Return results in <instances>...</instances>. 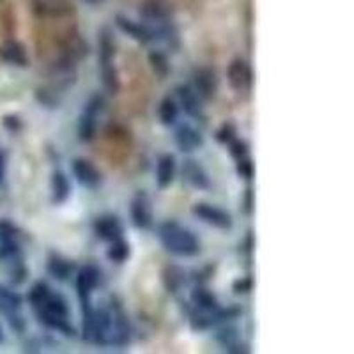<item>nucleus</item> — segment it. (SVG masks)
<instances>
[{"label":"nucleus","instance_id":"obj_20","mask_svg":"<svg viewBox=\"0 0 354 354\" xmlns=\"http://www.w3.org/2000/svg\"><path fill=\"white\" fill-rule=\"evenodd\" d=\"M192 301L194 305L197 306L198 310L205 312V314H209V312H214L218 310V299L211 290L204 289V287H197V289L192 292Z\"/></svg>","mask_w":354,"mask_h":354},{"label":"nucleus","instance_id":"obj_19","mask_svg":"<svg viewBox=\"0 0 354 354\" xmlns=\"http://www.w3.org/2000/svg\"><path fill=\"white\" fill-rule=\"evenodd\" d=\"M101 68V82L105 85V88L110 94H117L121 88V82H119V75L113 66V61H100Z\"/></svg>","mask_w":354,"mask_h":354},{"label":"nucleus","instance_id":"obj_33","mask_svg":"<svg viewBox=\"0 0 354 354\" xmlns=\"http://www.w3.org/2000/svg\"><path fill=\"white\" fill-rule=\"evenodd\" d=\"M4 176H6V158L4 154L0 153V183L4 181Z\"/></svg>","mask_w":354,"mask_h":354},{"label":"nucleus","instance_id":"obj_6","mask_svg":"<svg viewBox=\"0 0 354 354\" xmlns=\"http://www.w3.org/2000/svg\"><path fill=\"white\" fill-rule=\"evenodd\" d=\"M32 8L43 18H61L73 11L71 0H32Z\"/></svg>","mask_w":354,"mask_h":354},{"label":"nucleus","instance_id":"obj_27","mask_svg":"<svg viewBox=\"0 0 354 354\" xmlns=\"http://www.w3.org/2000/svg\"><path fill=\"white\" fill-rule=\"evenodd\" d=\"M21 305V299L17 292H12V290L8 289H0V306L11 314H15Z\"/></svg>","mask_w":354,"mask_h":354},{"label":"nucleus","instance_id":"obj_28","mask_svg":"<svg viewBox=\"0 0 354 354\" xmlns=\"http://www.w3.org/2000/svg\"><path fill=\"white\" fill-rule=\"evenodd\" d=\"M50 292H52V289H50L46 283L37 282L36 286L30 289V292H28V301H30V305H32L34 308H37V306L46 299V296H48Z\"/></svg>","mask_w":354,"mask_h":354},{"label":"nucleus","instance_id":"obj_16","mask_svg":"<svg viewBox=\"0 0 354 354\" xmlns=\"http://www.w3.org/2000/svg\"><path fill=\"white\" fill-rule=\"evenodd\" d=\"M117 27L121 28L124 34L131 36L135 41H138V43H149V41L154 39V32L151 28L144 27L137 21L128 20L124 17H117Z\"/></svg>","mask_w":354,"mask_h":354},{"label":"nucleus","instance_id":"obj_10","mask_svg":"<svg viewBox=\"0 0 354 354\" xmlns=\"http://www.w3.org/2000/svg\"><path fill=\"white\" fill-rule=\"evenodd\" d=\"M176 144L183 153H194L198 147H202L204 138L201 133L189 124H181L176 129Z\"/></svg>","mask_w":354,"mask_h":354},{"label":"nucleus","instance_id":"obj_32","mask_svg":"<svg viewBox=\"0 0 354 354\" xmlns=\"http://www.w3.org/2000/svg\"><path fill=\"white\" fill-rule=\"evenodd\" d=\"M250 289H252V280H250V278H241V280H238V282L234 283V290L238 294L248 292Z\"/></svg>","mask_w":354,"mask_h":354},{"label":"nucleus","instance_id":"obj_3","mask_svg":"<svg viewBox=\"0 0 354 354\" xmlns=\"http://www.w3.org/2000/svg\"><path fill=\"white\" fill-rule=\"evenodd\" d=\"M192 213H194L198 220L205 221L207 225H213V227H216V229L227 230L232 227V218H230V214L227 213V211L216 207V205L201 202V204L194 205Z\"/></svg>","mask_w":354,"mask_h":354},{"label":"nucleus","instance_id":"obj_17","mask_svg":"<svg viewBox=\"0 0 354 354\" xmlns=\"http://www.w3.org/2000/svg\"><path fill=\"white\" fill-rule=\"evenodd\" d=\"M2 59L6 62L12 66H20V68H25L28 64V55H27V50H25L24 44L20 41H8L4 44V48H2Z\"/></svg>","mask_w":354,"mask_h":354},{"label":"nucleus","instance_id":"obj_34","mask_svg":"<svg viewBox=\"0 0 354 354\" xmlns=\"http://www.w3.org/2000/svg\"><path fill=\"white\" fill-rule=\"evenodd\" d=\"M0 342H2V330H0Z\"/></svg>","mask_w":354,"mask_h":354},{"label":"nucleus","instance_id":"obj_7","mask_svg":"<svg viewBox=\"0 0 354 354\" xmlns=\"http://www.w3.org/2000/svg\"><path fill=\"white\" fill-rule=\"evenodd\" d=\"M100 283V270L96 266H85L82 268L77 277V292L80 296V301H91V294Z\"/></svg>","mask_w":354,"mask_h":354},{"label":"nucleus","instance_id":"obj_35","mask_svg":"<svg viewBox=\"0 0 354 354\" xmlns=\"http://www.w3.org/2000/svg\"><path fill=\"white\" fill-rule=\"evenodd\" d=\"M0 2H2V0H0Z\"/></svg>","mask_w":354,"mask_h":354},{"label":"nucleus","instance_id":"obj_5","mask_svg":"<svg viewBox=\"0 0 354 354\" xmlns=\"http://www.w3.org/2000/svg\"><path fill=\"white\" fill-rule=\"evenodd\" d=\"M227 77H229L234 91H238V93H245L252 85V69L241 59H236V61L230 62L229 69H227Z\"/></svg>","mask_w":354,"mask_h":354},{"label":"nucleus","instance_id":"obj_11","mask_svg":"<svg viewBox=\"0 0 354 354\" xmlns=\"http://www.w3.org/2000/svg\"><path fill=\"white\" fill-rule=\"evenodd\" d=\"M142 17L151 21H167L172 15V6L169 0H144L140 6Z\"/></svg>","mask_w":354,"mask_h":354},{"label":"nucleus","instance_id":"obj_1","mask_svg":"<svg viewBox=\"0 0 354 354\" xmlns=\"http://www.w3.org/2000/svg\"><path fill=\"white\" fill-rule=\"evenodd\" d=\"M158 236L170 254L179 257H194L201 250V243L194 234L176 221H165L163 225H160Z\"/></svg>","mask_w":354,"mask_h":354},{"label":"nucleus","instance_id":"obj_9","mask_svg":"<svg viewBox=\"0 0 354 354\" xmlns=\"http://www.w3.org/2000/svg\"><path fill=\"white\" fill-rule=\"evenodd\" d=\"M73 174L78 179V183L87 186V188H96L101 183L100 170L88 160H84V158H78V160L73 161Z\"/></svg>","mask_w":354,"mask_h":354},{"label":"nucleus","instance_id":"obj_29","mask_svg":"<svg viewBox=\"0 0 354 354\" xmlns=\"http://www.w3.org/2000/svg\"><path fill=\"white\" fill-rule=\"evenodd\" d=\"M216 138L218 142H221V144H230V142L236 138V128H234V124L225 122V124L221 126V128L216 131Z\"/></svg>","mask_w":354,"mask_h":354},{"label":"nucleus","instance_id":"obj_26","mask_svg":"<svg viewBox=\"0 0 354 354\" xmlns=\"http://www.w3.org/2000/svg\"><path fill=\"white\" fill-rule=\"evenodd\" d=\"M149 62H151V68H153V71L156 73L158 77L167 78V75L170 73V64L165 53L156 52V50H154V52L149 53Z\"/></svg>","mask_w":354,"mask_h":354},{"label":"nucleus","instance_id":"obj_8","mask_svg":"<svg viewBox=\"0 0 354 354\" xmlns=\"http://www.w3.org/2000/svg\"><path fill=\"white\" fill-rule=\"evenodd\" d=\"M194 80H195V93H197V96L205 101L213 100L218 87L216 75H214L213 69L209 68L197 69L194 75Z\"/></svg>","mask_w":354,"mask_h":354},{"label":"nucleus","instance_id":"obj_2","mask_svg":"<svg viewBox=\"0 0 354 354\" xmlns=\"http://www.w3.org/2000/svg\"><path fill=\"white\" fill-rule=\"evenodd\" d=\"M105 109V97L96 94L88 100L87 106H85L84 113L80 117V122H78V137L82 142H91L96 137L97 129V115L103 112Z\"/></svg>","mask_w":354,"mask_h":354},{"label":"nucleus","instance_id":"obj_31","mask_svg":"<svg viewBox=\"0 0 354 354\" xmlns=\"http://www.w3.org/2000/svg\"><path fill=\"white\" fill-rule=\"evenodd\" d=\"M230 153H232L234 158H245L246 154H248V145H246V142H241V140H236L234 138L232 142H230Z\"/></svg>","mask_w":354,"mask_h":354},{"label":"nucleus","instance_id":"obj_23","mask_svg":"<svg viewBox=\"0 0 354 354\" xmlns=\"http://www.w3.org/2000/svg\"><path fill=\"white\" fill-rule=\"evenodd\" d=\"M71 186H69L68 177L62 172H55L52 177V201L53 204H62L69 197Z\"/></svg>","mask_w":354,"mask_h":354},{"label":"nucleus","instance_id":"obj_21","mask_svg":"<svg viewBox=\"0 0 354 354\" xmlns=\"http://www.w3.org/2000/svg\"><path fill=\"white\" fill-rule=\"evenodd\" d=\"M161 277H163V283H165L169 292H179L186 283L185 271L181 268H177V266H167Z\"/></svg>","mask_w":354,"mask_h":354},{"label":"nucleus","instance_id":"obj_15","mask_svg":"<svg viewBox=\"0 0 354 354\" xmlns=\"http://www.w3.org/2000/svg\"><path fill=\"white\" fill-rule=\"evenodd\" d=\"M177 96L181 101V106L188 115L195 117V119H204V112H202L201 101H198L197 93L189 85H181L177 88Z\"/></svg>","mask_w":354,"mask_h":354},{"label":"nucleus","instance_id":"obj_30","mask_svg":"<svg viewBox=\"0 0 354 354\" xmlns=\"http://www.w3.org/2000/svg\"><path fill=\"white\" fill-rule=\"evenodd\" d=\"M238 174L243 179H252V176H254V165L246 156L238 160Z\"/></svg>","mask_w":354,"mask_h":354},{"label":"nucleus","instance_id":"obj_18","mask_svg":"<svg viewBox=\"0 0 354 354\" xmlns=\"http://www.w3.org/2000/svg\"><path fill=\"white\" fill-rule=\"evenodd\" d=\"M174 176H176V160H174L172 154H165L161 156L158 161L156 169V181L160 188H167V186L172 185Z\"/></svg>","mask_w":354,"mask_h":354},{"label":"nucleus","instance_id":"obj_24","mask_svg":"<svg viewBox=\"0 0 354 354\" xmlns=\"http://www.w3.org/2000/svg\"><path fill=\"white\" fill-rule=\"evenodd\" d=\"M177 115H179V109H177L176 101L172 97H165V100L160 103V121L165 126L174 124L177 121Z\"/></svg>","mask_w":354,"mask_h":354},{"label":"nucleus","instance_id":"obj_22","mask_svg":"<svg viewBox=\"0 0 354 354\" xmlns=\"http://www.w3.org/2000/svg\"><path fill=\"white\" fill-rule=\"evenodd\" d=\"M48 271L52 277H55L57 280H68L71 277L73 271V262L68 259L61 257V255H50L48 259Z\"/></svg>","mask_w":354,"mask_h":354},{"label":"nucleus","instance_id":"obj_25","mask_svg":"<svg viewBox=\"0 0 354 354\" xmlns=\"http://www.w3.org/2000/svg\"><path fill=\"white\" fill-rule=\"evenodd\" d=\"M106 257L110 259L112 262H117V264H121L124 262L126 259L129 257V246L124 239H117V241L110 243V248L106 252Z\"/></svg>","mask_w":354,"mask_h":354},{"label":"nucleus","instance_id":"obj_14","mask_svg":"<svg viewBox=\"0 0 354 354\" xmlns=\"http://www.w3.org/2000/svg\"><path fill=\"white\" fill-rule=\"evenodd\" d=\"M183 177L189 186L197 189L209 188V177L195 160H186L183 165Z\"/></svg>","mask_w":354,"mask_h":354},{"label":"nucleus","instance_id":"obj_4","mask_svg":"<svg viewBox=\"0 0 354 354\" xmlns=\"http://www.w3.org/2000/svg\"><path fill=\"white\" fill-rule=\"evenodd\" d=\"M131 220L138 229H149L153 223V204L149 195L138 192L131 201Z\"/></svg>","mask_w":354,"mask_h":354},{"label":"nucleus","instance_id":"obj_12","mask_svg":"<svg viewBox=\"0 0 354 354\" xmlns=\"http://www.w3.org/2000/svg\"><path fill=\"white\" fill-rule=\"evenodd\" d=\"M37 315H50V317H62L68 319L69 317V308L66 299L62 298L61 294H53L50 292L46 296L43 303L36 308Z\"/></svg>","mask_w":354,"mask_h":354},{"label":"nucleus","instance_id":"obj_13","mask_svg":"<svg viewBox=\"0 0 354 354\" xmlns=\"http://www.w3.org/2000/svg\"><path fill=\"white\" fill-rule=\"evenodd\" d=\"M94 232L100 239L103 241H117V239L122 238V227L119 223V220L113 216H103V218H97L94 221Z\"/></svg>","mask_w":354,"mask_h":354}]
</instances>
